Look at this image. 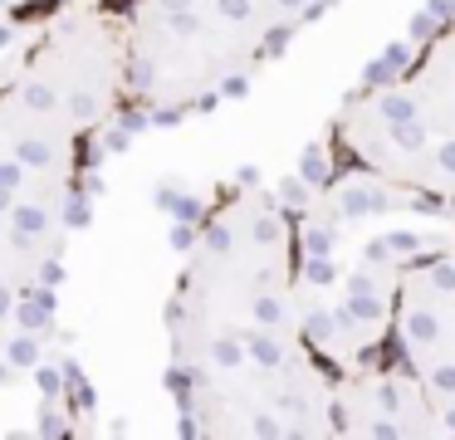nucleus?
<instances>
[{"label":"nucleus","instance_id":"obj_1","mask_svg":"<svg viewBox=\"0 0 455 440\" xmlns=\"http://www.w3.org/2000/svg\"><path fill=\"white\" fill-rule=\"evenodd\" d=\"M318 362L299 332L294 225L259 186L211 215L172 303V372L187 381L275 377Z\"/></svg>","mask_w":455,"mask_h":440},{"label":"nucleus","instance_id":"obj_2","mask_svg":"<svg viewBox=\"0 0 455 440\" xmlns=\"http://www.w3.org/2000/svg\"><path fill=\"white\" fill-rule=\"evenodd\" d=\"M333 132L343 156L377 186L455 205V25L411 68L347 98Z\"/></svg>","mask_w":455,"mask_h":440},{"label":"nucleus","instance_id":"obj_3","mask_svg":"<svg viewBox=\"0 0 455 440\" xmlns=\"http://www.w3.org/2000/svg\"><path fill=\"white\" fill-rule=\"evenodd\" d=\"M289 15L275 0H132L123 15V78L148 108H187L250 68Z\"/></svg>","mask_w":455,"mask_h":440},{"label":"nucleus","instance_id":"obj_4","mask_svg":"<svg viewBox=\"0 0 455 440\" xmlns=\"http://www.w3.org/2000/svg\"><path fill=\"white\" fill-rule=\"evenodd\" d=\"M11 93H20L30 108L69 127L74 137L99 132L113 117V108L128 98L123 78V15H108L99 5H74L50 20L40 44L11 78Z\"/></svg>","mask_w":455,"mask_h":440},{"label":"nucleus","instance_id":"obj_5","mask_svg":"<svg viewBox=\"0 0 455 440\" xmlns=\"http://www.w3.org/2000/svg\"><path fill=\"white\" fill-rule=\"evenodd\" d=\"M387 348L431 396L441 436H455V250L402 260Z\"/></svg>","mask_w":455,"mask_h":440},{"label":"nucleus","instance_id":"obj_6","mask_svg":"<svg viewBox=\"0 0 455 440\" xmlns=\"http://www.w3.org/2000/svg\"><path fill=\"white\" fill-rule=\"evenodd\" d=\"M79 186L40 176L0 152V284L50 289L74 225Z\"/></svg>","mask_w":455,"mask_h":440},{"label":"nucleus","instance_id":"obj_7","mask_svg":"<svg viewBox=\"0 0 455 440\" xmlns=\"http://www.w3.org/2000/svg\"><path fill=\"white\" fill-rule=\"evenodd\" d=\"M333 426L338 436L372 440H426L441 436L431 396L402 362H372L333 377Z\"/></svg>","mask_w":455,"mask_h":440},{"label":"nucleus","instance_id":"obj_8","mask_svg":"<svg viewBox=\"0 0 455 440\" xmlns=\"http://www.w3.org/2000/svg\"><path fill=\"white\" fill-rule=\"evenodd\" d=\"M50 313V289H15V284H0V342L15 338L25 323L44 318Z\"/></svg>","mask_w":455,"mask_h":440},{"label":"nucleus","instance_id":"obj_9","mask_svg":"<svg viewBox=\"0 0 455 440\" xmlns=\"http://www.w3.org/2000/svg\"><path fill=\"white\" fill-rule=\"evenodd\" d=\"M20 5H35V0H20Z\"/></svg>","mask_w":455,"mask_h":440}]
</instances>
